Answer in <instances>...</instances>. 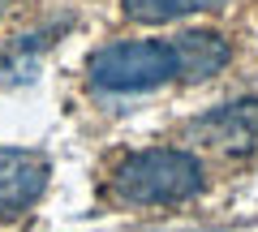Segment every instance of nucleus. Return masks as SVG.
Segmentation results:
<instances>
[{"label":"nucleus","instance_id":"nucleus-1","mask_svg":"<svg viewBox=\"0 0 258 232\" xmlns=\"http://www.w3.org/2000/svg\"><path fill=\"white\" fill-rule=\"evenodd\" d=\"M207 185V168L198 155L181 146H151L134 150L112 172V194L125 206H176L198 198Z\"/></svg>","mask_w":258,"mask_h":232},{"label":"nucleus","instance_id":"nucleus-2","mask_svg":"<svg viewBox=\"0 0 258 232\" xmlns=\"http://www.w3.org/2000/svg\"><path fill=\"white\" fill-rule=\"evenodd\" d=\"M91 86L108 95H142L176 78V52L164 39H125L91 56Z\"/></svg>","mask_w":258,"mask_h":232},{"label":"nucleus","instance_id":"nucleus-3","mask_svg":"<svg viewBox=\"0 0 258 232\" xmlns=\"http://www.w3.org/2000/svg\"><path fill=\"white\" fill-rule=\"evenodd\" d=\"M47 159L39 150L22 146H0V219L30 211L39 202V194L47 189Z\"/></svg>","mask_w":258,"mask_h":232},{"label":"nucleus","instance_id":"nucleus-4","mask_svg":"<svg viewBox=\"0 0 258 232\" xmlns=\"http://www.w3.org/2000/svg\"><path fill=\"white\" fill-rule=\"evenodd\" d=\"M194 133L203 142H211L215 150H228V155L254 150L258 146V99H237V103H224V108L198 116Z\"/></svg>","mask_w":258,"mask_h":232},{"label":"nucleus","instance_id":"nucleus-5","mask_svg":"<svg viewBox=\"0 0 258 232\" xmlns=\"http://www.w3.org/2000/svg\"><path fill=\"white\" fill-rule=\"evenodd\" d=\"M172 52H176V78H185V82H207L228 65V43L215 30H185L172 39Z\"/></svg>","mask_w":258,"mask_h":232},{"label":"nucleus","instance_id":"nucleus-6","mask_svg":"<svg viewBox=\"0 0 258 232\" xmlns=\"http://www.w3.org/2000/svg\"><path fill=\"white\" fill-rule=\"evenodd\" d=\"M125 5V18L134 22H176V18H189V13H207V9H220L224 0H120Z\"/></svg>","mask_w":258,"mask_h":232},{"label":"nucleus","instance_id":"nucleus-7","mask_svg":"<svg viewBox=\"0 0 258 232\" xmlns=\"http://www.w3.org/2000/svg\"><path fill=\"white\" fill-rule=\"evenodd\" d=\"M5 9H9V0H0V18H5Z\"/></svg>","mask_w":258,"mask_h":232}]
</instances>
